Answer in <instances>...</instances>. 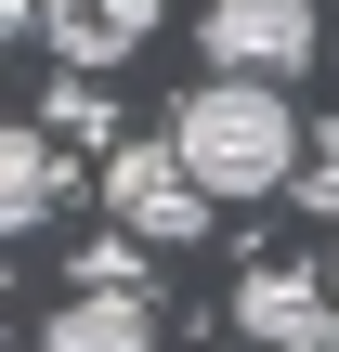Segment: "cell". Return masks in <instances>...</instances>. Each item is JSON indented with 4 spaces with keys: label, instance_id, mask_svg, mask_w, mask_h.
<instances>
[{
    "label": "cell",
    "instance_id": "obj_1",
    "mask_svg": "<svg viewBox=\"0 0 339 352\" xmlns=\"http://www.w3.org/2000/svg\"><path fill=\"white\" fill-rule=\"evenodd\" d=\"M170 144L196 157V183H209L222 209L287 196V183H300V157H314V131H300L287 78H222V65H209V78L170 104Z\"/></svg>",
    "mask_w": 339,
    "mask_h": 352
},
{
    "label": "cell",
    "instance_id": "obj_2",
    "mask_svg": "<svg viewBox=\"0 0 339 352\" xmlns=\"http://www.w3.org/2000/svg\"><path fill=\"white\" fill-rule=\"evenodd\" d=\"M105 209H118V235H144V248H196V235L222 222V196L196 183V157H183L170 131L105 157Z\"/></svg>",
    "mask_w": 339,
    "mask_h": 352
},
{
    "label": "cell",
    "instance_id": "obj_3",
    "mask_svg": "<svg viewBox=\"0 0 339 352\" xmlns=\"http://www.w3.org/2000/svg\"><path fill=\"white\" fill-rule=\"evenodd\" d=\"M196 52L222 78H300L327 52V26H314V0H209L196 13Z\"/></svg>",
    "mask_w": 339,
    "mask_h": 352
},
{
    "label": "cell",
    "instance_id": "obj_4",
    "mask_svg": "<svg viewBox=\"0 0 339 352\" xmlns=\"http://www.w3.org/2000/svg\"><path fill=\"white\" fill-rule=\"evenodd\" d=\"M235 327L261 352H339V274H314V261H248L235 274Z\"/></svg>",
    "mask_w": 339,
    "mask_h": 352
},
{
    "label": "cell",
    "instance_id": "obj_5",
    "mask_svg": "<svg viewBox=\"0 0 339 352\" xmlns=\"http://www.w3.org/2000/svg\"><path fill=\"white\" fill-rule=\"evenodd\" d=\"M144 39H157V0H52V26H39V52H52V65H78V78L131 65Z\"/></svg>",
    "mask_w": 339,
    "mask_h": 352
},
{
    "label": "cell",
    "instance_id": "obj_6",
    "mask_svg": "<svg viewBox=\"0 0 339 352\" xmlns=\"http://www.w3.org/2000/svg\"><path fill=\"white\" fill-rule=\"evenodd\" d=\"M39 352H157V300L144 287H65V314L39 327Z\"/></svg>",
    "mask_w": 339,
    "mask_h": 352
},
{
    "label": "cell",
    "instance_id": "obj_7",
    "mask_svg": "<svg viewBox=\"0 0 339 352\" xmlns=\"http://www.w3.org/2000/svg\"><path fill=\"white\" fill-rule=\"evenodd\" d=\"M52 196H65L52 131H0V222H13V235H39V222H52Z\"/></svg>",
    "mask_w": 339,
    "mask_h": 352
},
{
    "label": "cell",
    "instance_id": "obj_8",
    "mask_svg": "<svg viewBox=\"0 0 339 352\" xmlns=\"http://www.w3.org/2000/svg\"><path fill=\"white\" fill-rule=\"evenodd\" d=\"M52 131H65V144H105V91H91L78 65H65V91H52Z\"/></svg>",
    "mask_w": 339,
    "mask_h": 352
},
{
    "label": "cell",
    "instance_id": "obj_9",
    "mask_svg": "<svg viewBox=\"0 0 339 352\" xmlns=\"http://www.w3.org/2000/svg\"><path fill=\"white\" fill-rule=\"evenodd\" d=\"M78 287H144V235H105V248H78Z\"/></svg>",
    "mask_w": 339,
    "mask_h": 352
},
{
    "label": "cell",
    "instance_id": "obj_10",
    "mask_svg": "<svg viewBox=\"0 0 339 352\" xmlns=\"http://www.w3.org/2000/svg\"><path fill=\"white\" fill-rule=\"evenodd\" d=\"M300 196H314V209H339V118L314 131V157H300Z\"/></svg>",
    "mask_w": 339,
    "mask_h": 352
},
{
    "label": "cell",
    "instance_id": "obj_11",
    "mask_svg": "<svg viewBox=\"0 0 339 352\" xmlns=\"http://www.w3.org/2000/svg\"><path fill=\"white\" fill-rule=\"evenodd\" d=\"M327 274H339V248H327Z\"/></svg>",
    "mask_w": 339,
    "mask_h": 352
}]
</instances>
